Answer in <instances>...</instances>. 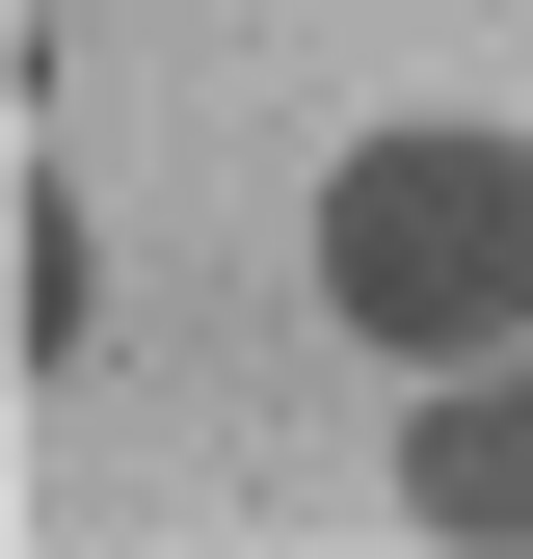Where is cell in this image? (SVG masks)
Returning <instances> with one entry per match:
<instances>
[{
    "instance_id": "2",
    "label": "cell",
    "mask_w": 533,
    "mask_h": 559,
    "mask_svg": "<svg viewBox=\"0 0 533 559\" xmlns=\"http://www.w3.org/2000/svg\"><path fill=\"white\" fill-rule=\"evenodd\" d=\"M400 507L533 559V346H481V373H427V427H400Z\"/></svg>"
},
{
    "instance_id": "3",
    "label": "cell",
    "mask_w": 533,
    "mask_h": 559,
    "mask_svg": "<svg viewBox=\"0 0 533 559\" xmlns=\"http://www.w3.org/2000/svg\"><path fill=\"white\" fill-rule=\"evenodd\" d=\"M81 294H107V266H81V187H27V373H81Z\"/></svg>"
},
{
    "instance_id": "1",
    "label": "cell",
    "mask_w": 533,
    "mask_h": 559,
    "mask_svg": "<svg viewBox=\"0 0 533 559\" xmlns=\"http://www.w3.org/2000/svg\"><path fill=\"white\" fill-rule=\"evenodd\" d=\"M320 294H347L400 373H481V346H533V133L481 107H400L320 160Z\"/></svg>"
}]
</instances>
